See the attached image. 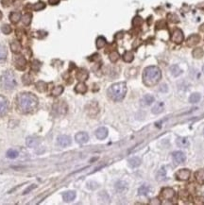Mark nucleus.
<instances>
[{"instance_id":"obj_9","label":"nucleus","mask_w":204,"mask_h":205,"mask_svg":"<svg viewBox=\"0 0 204 205\" xmlns=\"http://www.w3.org/2000/svg\"><path fill=\"white\" fill-rule=\"evenodd\" d=\"M172 158H173L174 164L176 165H181L182 163H184L185 160H186V156L182 151H176V152L173 153Z\"/></svg>"},{"instance_id":"obj_44","label":"nucleus","mask_w":204,"mask_h":205,"mask_svg":"<svg viewBox=\"0 0 204 205\" xmlns=\"http://www.w3.org/2000/svg\"><path fill=\"white\" fill-rule=\"evenodd\" d=\"M167 17H168V19H169L172 23H178V22H179L178 16H177L176 14H174V13H170V14H168Z\"/></svg>"},{"instance_id":"obj_32","label":"nucleus","mask_w":204,"mask_h":205,"mask_svg":"<svg viewBox=\"0 0 204 205\" xmlns=\"http://www.w3.org/2000/svg\"><path fill=\"white\" fill-rule=\"evenodd\" d=\"M63 92V87L62 86H56V87L53 88V90L51 91V95L53 96H59L60 95L62 94Z\"/></svg>"},{"instance_id":"obj_7","label":"nucleus","mask_w":204,"mask_h":205,"mask_svg":"<svg viewBox=\"0 0 204 205\" xmlns=\"http://www.w3.org/2000/svg\"><path fill=\"white\" fill-rule=\"evenodd\" d=\"M9 111V102L6 98L0 96V116H4L7 115Z\"/></svg>"},{"instance_id":"obj_27","label":"nucleus","mask_w":204,"mask_h":205,"mask_svg":"<svg viewBox=\"0 0 204 205\" xmlns=\"http://www.w3.org/2000/svg\"><path fill=\"white\" fill-rule=\"evenodd\" d=\"M36 89L40 93H44V92L47 90V84L41 80V82H38L36 83Z\"/></svg>"},{"instance_id":"obj_33","label":"nucleus","mask_w":204,"mask_h":205,"mask_svg":"<svg viewBox=\"0 0 204 205\" xmlns=\"http://www.w3.org/2000/svg\"><path fill=\"white\" fill-rule=\"evenodd\" d=\"M201 98V96L200 94H198V93H194V94H192L190 96V98H189V102L190 103H197V102H198L200 100Z\"/></svg>"},{"instance_id":"obj_18","label":"nucleus","mask_w":204,"mask_h":205,"mask_svg":"<svg viewBox=\"0 0 204 205\" xmlns=\"http://www.w3.org/2000/svg\"><path fill=\"white\" fill-rule=\"evenodd\" d=\"M63 201H66V202H70L72 201H74L75 198H76V192L74 191H67V192H64L63 195Z\"/></svg>"},{"instance_id":"obj_6","label":"nucleus","mask_w":204,"mask_h":205,"mask_svg":"<svg viewBox=\"0 0 204 205\" xmlns=\"http://www.w3.org/2000/svg\"><path fill=\"white\" fill-rule=\"evenodd\" d=\"M13 63H14V66L17 68L18 70H21V71L25 70L26 67V60L25 59V57L22 56V55L15 56L14 59H13Z\"/></svg>"},{"instance_id":"obj_50","label":"nucleus","mask_w":204,"mask_h":205,"mask_svg":"<svg viewBox=\"0 0 204 205\" xmlns=\"http://www.w3.org/2000/svg\"><path fill=\"white\" fill-rule=\"evenodd\" d=\"M2 17H3V14H2V12H0V20L2 19Z\"/></svg>"},{"instance_id":"obj_10","label":"nucleus","mask_w":204,"mask_h":205,"mask_svg":"<svg viewBox=\"0 0 204 205\" xmlns=\"http://www.w3.org/2000/svg\"><path fill=\"white\" fill-rule=\"evenodd\" d=\"M190 170L189 169H181L175 174V177L179 181H187L190 178Z\"/></svg>"},{"instance_id":"obj_8","label":"nucleus","mask_w":204,"mask_h":205,"mask_svg":"<svg viewBox=\"0 0 204 205\" xmlns=\"http://www.w3.org/2000/svg\"><path fill=\"white\" fill-rule=\"evenodd\" d=\"M174 196H175V191L170 187L163 188L162 191H161V197H162L164 199H166V201L173 199Z\"/></svg>"},{"instance_id":"obj_14","label":"nucleus","mask_w":204,"mask_h":205,"mask_svg":"<svg viewBox=\"0 0 204 205\" xmlns=\"http://www.w3.org/2000/svg\"><path fill=\"white\" fill-rule=\"evenodd\" d=\"M200 41V35L197 34H193L191 36L188 37V39L186 41V44L188 46H195L196 45H197Z\"/></svg>"},{"instance_id":"obj_1","label":"nucleus","mask_w":204,"mask_h":205,"mask_svg":"<svg viewBox=\"0 0 204 205\" xmlns=\"http://www.w3.org/2000/svg\"><path fill=\"white\" fill-rule=\"evenodd\" d=\"M16 106L21 114H30L34 112L38 106V98L32 93L19 94L16 98Z\"/></svg>"},{"instance_id":"obj_52","label":"nucleus","mask_w":204,"mask_h":205,"mask_svg":"<svg viewBox=\"0 0 204 205\" xmlns=\"http://www.w3.org/2000/svg\"><path fill=\"white\" fill-rule=\"evenodd\" d=\"M203 134H204V131H203Z\"/></svg>"},{"instance_id":"obj_51","label":"nucleus","mask_w":204,"mask_h":205,"mask_svg":"<svg viewBox=\"0 0 204 205\" xmlns=\"http://www.w3.org/2000/svg\"><path fill=\"white\" fill-rule=\"evenodd\" d=\"M202 72H203V74H204V65L202 66Z\"/></svg>"},{"instance_id":"obj_34","label":"nucleus","mask_w":204,"mask_h":205,"mask_svg":"<svg viewBox=\"0 0 204 205\" xmlns=\"http://www.w3.org/2000/svg\"><path fill=\"white\" fill-rule=\"evenodd\" d=\"M22 82L25 85H30L33 82V78H32L29 74H25L22 78Z\"/></svg>"},{"instance_id":"obj_42","label":"nucleus","mask_w":204,"mask_h":205,"mask_svg":"<svg viewBox=\"0 0 204 205\" xmlns=\"http://www.w3.org/2000/svg\"><path fill=\"white\" fill-rule=\"evenodd\" d=\"M132 24L134 26H139L143 24V19L140 17V16H136V17H134L133 21H132Z\"/></svg>"},{"instance_id":"obj_17","label":"nucleus","mask_w":204,"mask_h":205,"mask_svg":"<svg viewBox=\"0 0 204 205\" xmlns=\"http://www.w3.org/2000/svg\"><path fill=\"white\" fill-rule=\"evenodd\" d=\"M176 143H177V145H178L179 148H188L190 145L189 140H188V138H186V137H179L178 139H177Z\"/></svg>"},{"instance_id":"obj_19","label":"nucleus","mask_w":204,"mask_h":205,"mask_svg":"<svg viewBox=\"0 0 204 205\" xmlns=\"http://www.w3.org/2000/svg\"><path fill=\"white\" fill-rule=\"evenodd\" d=\"M164 110V102H158L154 105V107L152 108V114L154 115H159L161 112H163Z\"/></svg>"},{"instance_id":"obj_28","label":"nucleus","mask_w":204,"mask_h":205,"mask_svg":"<svg viewBox=\"0 0 204 205\" xmlns=\"http://www.w3.org/2000/svg\"><path fill=\"white\" fill-rule=\"evenodd\" d=\"M193 57L196 58V59H201L204 55V51L201 47H197V48H195L194 50H193Z\"/></svg>"},{"instance_id":"obj_47","label":"nucleus","mask_w":204,"mask_h":205,"mask_svg":"<svg viewBox=\"0 0 204 205\" xmlns=\"http://www.w3.org/2000/svg\"><path fill=\"white\" fill-rule=\"evenodd\" d=\"M36 187V185L35 184H32V185H30L29 187H28V188H26V189L24 191V195H26V194H28V193H29L31 190H33L34 189V188Z\"/></svg>"},{"instance_id":"obj_40","label":"nucleus","mask_w":204,"mask_h":205,"mask_svg":"<svg viewBox=\"0 0 204 205\" xmlns=\"http://www.w3.org/2000/svg\"><path fill=\"white\" fill-rule=\"evenodd\" d=\"M12 26H10V25H8V24H5V25H3L2 26H1V31L3 32L4 34H6V35H8V34H10V32H12Z\"/></svg>"},{"instance_id":"obj_23","label":"nucleus","mask_w":204,"mask_h":205,"mask_svg":"<svg viewBox=\"0 0 204 205\" xmlns=\"http://www.w3.org/2000/svg\"><path fill=\"white\" fill-rule=\"evenodd\" d=\"M10 49L15 54H18L21 52V49H22V47H21V44L18 41H13L12 42V44H10Z\"/></svg>"},{"instance_id":"obj_35","label":"nucleus","mask_w":204,"mask_h":205,"mask_svg":"<svg viewBox=\"0 0 204 205\" xmlns=\"http://www.w3.org/2000/svg\"><path fill=\"white\" fill-rule=\"evenodd\" d=\"M7 58V49L3 46H0V62H4Z\"/></svg>"},{"instance_id":"obj_41","label":"nucleus","mask_w":204,"mask_h":205,"mask_svg":"<svg viewBox=\"0 0 204 205\" xmlns=\"http://www.w3.org/2000/svg\"><path fill=\"white\" fill-rule=\"evenodd\" d=\"M148 191H149V187L147 185H142L140 188H139L138 193H139V195L144 196V195H147Z\"/></svg>"},{"instance_id":"obj_25","label":"nucleus","mask_w":204,"mask_h":205,"mask_svg":"<svg viewBox=\"0 0 204 205\" xmlns=\"http://www.w3.org/2000/svg\"><path fill=\"white\" fill-rule=\"evenodd\" d=\"M10 22H12V23L17 24L19 21L21 20V13L17 12H12L10 14Z\"/></svg>"},{"instance_id":"obj_37","label":"nucleus","mask_w":204,"mask_h":205,"mask_svg":"<svg viewBox=\"0 0 204 205\" xmlns=\"http://www.w3.org/2000/svg\"><path fill=\"white\" fill-rule=\"evenodd\" d=\"M18 151L16 149H9L7 151V157L10 159H15L18 157Z\"/></svg>"},{"instance_id":"obj_38","label":"nucleus","mask_w":204,"mask_h":205,"mask_svg":"<svg viewBox=\"0 0 204 205\" xmlns=\"http://www.w3.org/2000/svg\"><path fill=\"white\" fill-rule=\"evenodd\" d=\"M45 8V4L44 2H37L36 4L34 5H32L31 6V9L32 10H44Z\"/></svg>"},{"instance_id":"obj_11","label":"nucleus","mask_w":204,"mask_h":205,"mask_svg":"<svg viewBox=\"0 0 204 205\" xmlns=\"http://www.w3.org/2000/svg\"><path fill=\"white\" fill-rule=\"evenodd\" d=\"M171 39L176 44H181L183 41V33L180 29H177L173 31V34L171 36Z\"/></svg>"},{"instance_id":"obj_31","label":"nucleus","mask_w":204,"mask_h":205,"mask_svg":"<svg viewBox=\"0 0 204 205\" xmlns=\"http://www.w3.org/2000/svg\"><path fill=\"white\" fill-rule=\"evenodd\" d=\"M133 59H134V55L131 51H127L124 53V55H123V60L126 62H131L133 61Z\"/></svg>"},{"instance_id":"obj_16","label":"nucleus","mask_w":204,"mask_h":205,"mask_svg":"<svg viewBox=\"0 0 204 205\" xmlns=\"http://www.w3.org/2000/svg\"><path fill=\"white\" fill-rule=\"evenodd\" d=\"M88 77H89V73L85 69H79L76 74V78L79 82H84V80H86L88 79Z\"/></svg>"},{"instance_id":"obj_46","label":"nucleus","mask_w":204,"mask_h":205,"mask_svg":"<svg viewBox=\"0 0 204 205\" xmlns=\"http://www.w3.org/2000/svg\"><path fill=\"white\" fill-rule=\"evenodd\" d=\"M14 0H1V4L3 7H10L13 4Z\"/></svg>"},{"instance_id":"obj_2","label":"nucleus","mask_w":204,"mask_h":205,"mask_svg":"<svg viewBox=\"0 0 204 205\" xmlns=\"http://www.w3.org/2000/svg\"><path fill=\"white\" fill-rule=\"evenodd\" d=\"M161 78H162V72L157 66L147 67L143 74V82L145 85L148 86V87L156 85L160 82Z\"/></svg>"},{"instance_id":"obj_12","label":"nucleus","mask_w":204,"mask_h":205,"mask_svg":"<svg viewBox=\"0 0 204 205\" xmlns=\"http://www.w3.org/2000/svg\"><path fill=\"white\" fill-rule=\"evenodd\" d=\"M75 139H76V141L79 143V144H85L88 142L89 140V135L87 132H79L76 134V136H75Z\"/></svg>"},{"instance_id":"obj_3","label":"nucleus","mask_w":204,"mask_h":205,"mask_svg":"<svg viewBox=\"0 0 204 205\" xmlns=\"http://www.w3.org/2000/svg\"><path fill=\"white\" fill-rule=\"evenodd\" d=\"M127 94V85L125 82L112 84L108 89V96L114 101H121Z\"/></svg>"},{"instance_id":"obj_5","label":"nucleus","mask_w":204,"mask_h":205,"mask_svg":"<svg viewBox=\"0 0 204 205\" xmlns=\"http://www.w3.org/2000/svg\"><path fill=\"white\" fill-rule=\"evenodd\" d=\"M53 111L58 115H63L67 112V104L64 101H57L53 105Z\"/></svg>"},{"instance_id":"obj_20","label":"nucleus","mask_w":204,"mask_h":205,"mask_svg":"<svg viewBox=\"0 0 204 205\" xmlns=\"http://www.w3.org/2000/svg\"><path fill=\"white\" fill-rule=\"evenodd\" d=\"M154 102V96L151 95H146L141 99V104L143 106H149Z\"/></svg>"},{"instance_id":"obj_15","label":"nucleus","mask_w":204,"mask_h":205,"mask_svg":"<svg viewBox=\"0 0 204 205\" xmlns=\"http://www.w3.org/2000/svg\"><path fill=\"white\" fill-rule=\"evenodd\" d=\"M95 136L99 140H103L108 136V129L104 127H101L95 131Z\"/></svg>"},{"instance_id":"obj_24","label":"nucleus","mask_w":204,"mask_h":205,"mask_svg":"<svg viewBox=\"0 0 204 205\" xmlns=\"http://www.w3.org/2000/svg\"><path fill=\"white\" fill-rule=\"evenodd\" d=\"M195 178L200 184H204V169H200L195 173Z\"/></svg>"},{"instance_id":"obj_45","label":"nucleus","mask_w":204,"mask_h":205,"mask_svg":"<svg viewBox=\"0 0 204 205\" xmlns=\"http://www.w3.org/2000/svg\"><path fill=\"white\" fill-rule=\"evenodd\" d=\"M40 66H41V64L38 61H34L31 63V69L34 70V71H38V70L40 69Z\"/></svg>"},{"instance_id":"obj_36","label":"nucleus","mask_w":204,"mask_h":205,"mask_svg":"<svg viewBox=\"0 0 204 205\" xmlns=\"http://www.w3.org/2000/svg\"><path fill=\"white\" fill-rule=\"evenodd\" d=\"M31 19H32L31 13H26L22 17V22L25 26H29L31 23Z\"/></svg>"},{"instance_id":"obj_30","label":"nucleus","mask_w":204,"mask_h":205,"mask_svg":"<svg viewBox=\"0 0 204 205\" xmlns=\"http://www.w3.org/2000/svg\"><path fill=\"white\" fill-rule=\"evenodd\" d=\"M170 72L172 74L173 77H178L181 74V69L178 66V65H172L170 67Z\"/></svg>"},{"instance_id":"obj_22","label":"nucleus","mask_w":204,"mask_h":205,"mask_svg":"<svg viewBox=\"0 0 204 205\" xmlns=\"http://www.w3.org/2000/svg\"><path fill=\"white\" fill-rule=\"evenodd\" d=\"M87 90H88V88H87L86 84L82 82L78 83L76 87H75V91H76L78 94H85L87 92Z\"/></svg>"},{"instance_id":"obj_39","label":"nucleus","mask_w":204,"mask_h":205,"mask_svg":"<svg viewBox=\"0 0 204 205\" xmlns=\"http://www.w3.org/2000/svg\"><path fill=\"white\" fill-rule=\"evenodd\" d=\"M119 54H118V52L117 51H112L111 54H110V56H109V58H110V61L112 62H116L118 60H119Z\"/></svg>"},{"instance_id":"obj_48","label":"nucleus","mask_w":204,"mask_h":205,"mask_svg":"<svg viewBox=\"0 0 204 205\" xmlns=\"http://www.w3.org/2000/svg\"><path fill=\"white\" fill-rule=\"evenodd\" d=\"M48 2H49L50 5H57L60 2V0H48Z\"/></svg>"},{"instance_id":"obj_49","label":"nucleus","mask_w":204,"mask_h":205,"mask_svg":"<svg viewBox=\"0 0 204 205\" xmlns=\"http://www.w3.org/2000/svg\"><path fill=\"white\" fill-rule=\"evenodd\" d=\"M200 30L202 31V32H204V24H202V25L200 26Z\"/></svg>"},{"instance_id":"obj_43","label":"nucleus","mask_w":204,"mask_h":205,"mask_svg":"<svg viewBox=\"0 0 204 205\" xmlns=\"http://www.w3.org/2000/svg\"><path fill=\"white\" fill-rule=\"evenodd\" d=\"M164 178H165V170H164V168L163 167V168L158 172L157 180H158V181H161V180H164Z\"/></svg>"},{"instance_id":"obj_13","label":"nucleus","mask_w":204,"mask_h":205,"mask_svg":"<svg viewBox=\"0 0 204 205\" xmlns=\"http://www.w3.org/2000/svg\"><path fill=\"white\" fill-rule=\"evenodd\" d=\"M71 138L68 135H61L58 137V144L61 145V147H68V145H71Z\"/></svg>"},{"instance_id":"obj_29","label":"nucleus","mask_w":204,"mask_h":205,"mask_svg":"<svg viewBox=\"0 0 204 205\" xmlns=\"http://www.w3.org/2000/svg\"><path fill=\"white\" fill-rule=\"evenodd\" d=\"M128 165L131 167H137L141 165V159L138 157H133L128 160Z\"/></svg>"},{"instance_id":"obj_21","label":"nucleus","mask_w":204,"mask_h":205,"mask_svg":"<svg viewBox=\"0 0 204 205\" xmlns=\"http://www.w3.org/2000/svg\"><path fill=\"white\" fill-rule=\"evenodd\" d=\"M39 145V139L34 136H29L26 138V145L29 148H35Z\"/></svg>"},{"instance_id":"obj_26","label":"nucleus","mask_w":204,"mask_h":205,"mask_svg":"<svg viewBox=\"0 0 204 205\" xmlns=\"http://www.w3.org/2000/svg\"><path fill=\"white\" fill-rule=\"evenodd\" d=\"M107 44V41L106 39L104 38V37L102 36H99L98 39H96V42H95V45H96V47L98 48V49H101V48H103Z\"/></svg>"},{"instance_id":"obj_4","label":"nucleus","mask_w":204,"mask_h":205,"mask_svg":"<svg viewBox=\"0 0 204 205\" xmlns=\"http://www.w3.org/2000/svg\"><path fill=\"white\" fill-rule=\"evenodd\" d=\"M0 86L3 89L12 90L16 86V79L12 72L7 71L5 72L1 78H0Z\"/></svg>"}]
</instances>
